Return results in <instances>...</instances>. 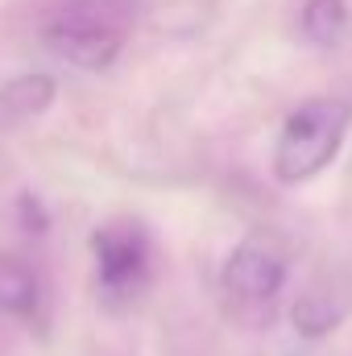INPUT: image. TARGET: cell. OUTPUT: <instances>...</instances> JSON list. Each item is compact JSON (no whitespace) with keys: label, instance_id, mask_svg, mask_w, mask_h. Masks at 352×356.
<instances>
[{"label":"cell","instance_id":"6da1fadb","mask_svg":"<svg viewBox=\"0 0 352 356\" xmlns=\"http://www.w3.org/2000/svg\"><path fill=\"white\" fill-rule=\"evenodd\" d=\"M129 29L133 0H63L46 21V46L83 71H104L116 63Z\"/></svg>","mask_w":352,"mask_h":356},{"label":"cell","instance_id":"7a4b0ae2","mask_svg":"<svg viewBox=\"0 0 352 356\" xmlns=\"http://www.w3.org/2000/svg\"><path fill=\"white\" fill-rule=\"evenodd\" d=\"M352 124V108L344 99H307L298 112L286 116L278 145H273V175L286 186L315 178L344 145Z\"/></svg>","mask_w":352,"mask_h":356},{"label":"cell","instance_id":"3957f363","mask_svg":"<svg viewBox=\"0 0 352 356\" xmlns=\"http://www.w3.org/2000/svg\"><path fill=\"white\" fill-rule=\"evenodd\" d=\"M286 286V257L265 241V236H245L220 273V294L228 298L237 319H269L278 294Z\"/></svg>","mask_w":352,"mask_h":356},{"label":"cell","instance_id":"277c9868","mask_svg":"<svg viewBox=\"0 0 352 356\" xmlns=\"http://www.w3.org/2000/svg\"><path fill=\"white\" fill-rule=\"evenodd\" d=\"M95 253V277H99V298L108 307H129L145 286H150V236L133 220H112L91 236Z\"/></svg>","mask_w":352,"mask_h":356},{"label":"cell","instance_id":"5b68a950","mask_svg":"<svg viewBox=\"0 0 352 356\" xmlns=\"http://www.w3.org/2000/svg\"><path fill=\"white\" fill-rule=\"evenodd\" d=\"M42 307V277L13 253H0V311L17 319H33Z\"/></svg>","mask_w":352,"mask_h":356},{"label":"cell","instance_id":"8992f818","mask_svg":"<svg viewBox=\"0 0 352 356\" xmlns=\"http://www.w3.org/2000/svg\"><path fill=\"white\" fill-rule=\"evenodd\" d=\"M50 99H54V79H46V75H21V79H13V83L0 88V120L4 124H21V120L46 112Z\"/></svg>","mask_w":352,"mask_h":356},{"label":"cell","instance_id":"52a82bcc","mask_svg":"<svg viewBox=\"0 0 352 356\" xmlns=\"http://www.w3.org/2000/svg\"><path fill=\"white\" fill-rule=\"evenodd\" d=\"M349 29V8L344 0H307L303 4V33L315 46H336Z\"/></svg>","mask_w":352,"mask_h":356},{"label":"cell","instance_id":"ba28073f","mask_svg":"<svg viewBox=\"0 0 352 356\" xmlns=\"http://www.w3.org/2000/svg\"><path fill=\"white\" fill-rule=\"evenodd\" d=\"M340 319H344V302H332V298L319 294V290H311V294H303V298L294 302V327H298L307 340L332 332Z\"/></svg>","mask_w":352,"mask_h":356},{"label":"cell","instance_id":"9c48e42d","mask_svg":"<svg viewBox=\"0 0 352 356\" xmlns=\"http://www.w3.org/2000/svg\"><path fill=\"white\" fill-rule=\"evenodd\" d=\"M290 356H328L319 344H307V348H298V353H290Z\"/></svg>","mask_w":352,"mask_h":356}]
</instances>
